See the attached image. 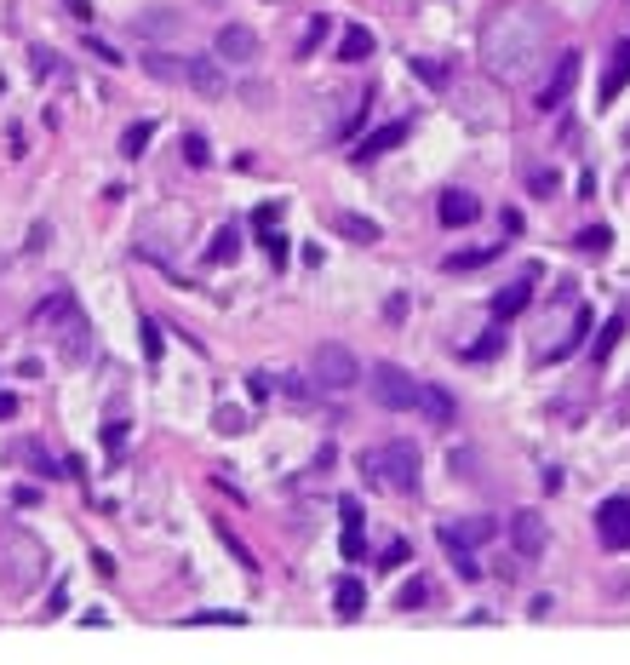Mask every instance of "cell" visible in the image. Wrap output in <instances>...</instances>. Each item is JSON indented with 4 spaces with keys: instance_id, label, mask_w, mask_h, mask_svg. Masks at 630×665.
<instances>
[{
    "instance_id": "cell-1",
    "label": "cell",
    "mask_w": 630,
    "mask_h": 665,
    "mask_svg": "<svg viewBox=\"0 0 630 665\" xmlns=\"http://www.w3.org/2000/svg\"><path fill=\"white\" fill-rule=\"evenodd\" d=\"M544 41H550V18L533 0H511L481 29V69L493 81H533V69L544 58Z\"/></svg>"
},
{
    "instance_id": "cell-2",
    "label": "cell",
    "mask_w": 630,
    "mask_h": 665,
    "mask_svg": "<svg viewBox=\"0 0 630 665\" xmlns=\"http://www.w3.org/2000/svg\"><path fill=\"white\" fill-rule=\"evenodd\" d=\"M361 482H373L379 493H419L424 482V459L413 442H384L361 453Z\"/></svg>"
},
{
    "instance_id": "cell-3",
    "label": "cell",
    "mask_w": 630,
    "mask_h": 665,
    "mask_svg": "<svg viewBox=\"0 0 630 665\" xmlns=\"http://www.w3.org/2000/svg\"><path fill=\"white\" fill-rule=\"evenodd\" d=\"M35 328L52 338L69 361H87V316L75 310V293L58 287L52 298H41V305H35Z\"/></svg>"
},
{
    "instance_id": "cell-4",
    "label": "cell",
    "mask_w": 630,
    "mask_h": 665,
    "mask_svg": "<svg viewBox=\"0 0 630 665\" xmlns=\"http://www.w3.org/2000/svg\"><path fill=\"white\" fill-rule=\"evenodd\" d=\"M41 568H46L41 539H29L23 528H0V579H6L12 591H29L35 579H41Z\"/></svg>"
},
{
    "instance_id": "cell-5",
    "label": "cell",
    "mask_w": 630,
    "mask_h": 665,
    "mask_svg": "<svg viewBox=\"0 0 630 665\" xmlns=\"http://www.w3.org/2000/svg\"><path fill=\"white\" fill-rule=\"evenodd\" d=\"M493 534H499V522H493V516H470V522H442V528H435V539L447 545V556H453V568H458L465 579L481 574V568H476V545H488Z\"/></svg>"
},
{
    "instance_id": "cell-6",
    "label": "cell",
    "mask_w": 630,
    "mask_h": 665,
    "mask_svg": "<svg viewBox=\"0 0 630 665\" xmlns=\"http://www.w3.org/2000/svg\"><path fill=\"white\" fill-rule=\"evenodd\" d=\"M367 384H373V402H379V407H390V414H419V390H424V384L407 367L379 361V367L367 373Z\"/></svg>"
},
{
    "instance_id": "cell-7",
    "label": "cell",
    "mask_w": 630,
    "mask_h": 665,
    "mask_svg": "<svg viewBox=\"0 0 630 665\" xmlns=\"http://www.w3.org/2000/svg\"><path fill=\"white\" fill-rule=\"evenodd\" d=\"M310 379L321 384V390H350V384L361 379V361L350 356L344 344H321V350L310 356Z\"/></svg>"
},
{
    "instance_id": "cell-8",
    "label": "cell",
    "mask_w": 630,
    "mask_h": 665,
    "mask_svg": "<svg viewBox=\"0 0 630 665\" xmlns=\"http://www.w3.org/2000/svg\"><path fill=\"white\" fill-rule=\"evenodd\" d=\"M585 338H590V305H573V321L556 328V333H539V338H533V350H539V361H567Z\"/></svg>"
},
{
    "instance_id": "cell-9",
    "label": "cell",
    "mask_w": 630,
    "mask_h": 665,
    "mask_svg": "<svg viewBox=\"0 0 630 665\" xmlns=\"http://www.w3.org/2000/svg\"><path fill=\"white\" fill-rule=\"evenodd\" d=\"M596 539L608 551H630V493H608L596 505Z\"/></svg>"
},
{
    "instance_id": "cell-10",
    "label": "cell",
    "mask_w": 630,
    "mask_h": 665,
    "mask_svg": "<svg viewBox=\"0 0 630 665\" xmlns=\"http://www.w3.org/2000/svg\"><path fill=\"white\" fill-rule=\"evenodd\" d=\"M573 87H579V52H562V58H556V69H550V81L539 87V110H562Z\"/></svg>"
},
{
    "instance_id": "cell-11",
    "label": "cell",
    "mask_w": 630,
    "mask_h": 665,
    "mask_svg": "<svg viewBox=\"0 0 630 665\" xmlns=\"http://www.w3.org/2000/svg\"><path fill=\"white\" fill-rule=\"evenodd\" d=\"M435 213H442V224L447 229H470L481 219V201H476V189H442V201H435Z\"/></svg>"
},
{
    "instance_id": "cell-12",
    "label": "cell",
    "mask_w": 630,
    "mask_h": 665,
    "mask_svg": "<svg viewBox=\"0 0 630 665\" xmlns=\"http://www.w3.org/2000/svg\"><path fill=\"white\" fill-rule=\"evenodd\" d=\"M407 132H413V120H384V127H373L367 132V138H361L356 143V161H379V155H390L396 150V143H407Z\"/></svg>"
},
{
    "instance_id": "cell-13",
    "label": "cell",
    "mask_w": 630,
    "mask_h": 665,
    "mask_svg": "<svg viewBox=\"0 0 630 665\" xmlns=\"http://www.w3.org/2000/svg\"><path fill=\"white\" fill-rule=\"evenodd\" d=\"M218 58H224V64H252V58H258V35H252L247 23H224V29H218Z\"/></svg>"
},
{
    "instance_id": "cell-14",
    "label": "cell",
    "mask_w": 630,
    "mask_h": 665,
    "mask_svg": "<svg viewBox=\"0 0 630 665\" xmlns=\"http://www.w3.org/2000/svg\"><path fill=\"white\" fill-rule=\"evenodd\" d=\"M527 305H533V270H522L516 282H504L499 293H493V321H511V316H522Z\"/></svg>"
},
{
    "instance_id": "cell-15",
    "label": "cell",
    "mask_w": 630,
    "mask_h": 665,
    "mask_svg": "<svg viewBox=\"0 0 630 665\" xmlns=\"http://www.w3.org/2000/svg\"><path fill=\"white\" fill-rule=\"evenodd\" d=\"M338 516H344L338 551H344L350 562H361V556H367V522H361V505H356V499H338Z\"/></svg>"
},
{
    "instance_id": "cell-16",
    "label": "cell",
    "mask_w": 630,
    "mask_h": 665,
    "mask_svg": "<svg viewBox=\"0 0 630 665\" xmlns=\"http://www.w3.org/2000/svg\"><path fill=\"white\" fill-rule=\"evenodd\" d=\"M511 539H516V551H522V556H539L544 539H550V528H544L539 511H516L511 516Z\"/></svg>"
},
{
    "instance_id": "cell-17",
    "label": "cell",
    "mask_w": 630,
    "mask_h": 665,
    "mask_svg": "<svg viewBox=\"0 0 630 665\" xmlns=\"http://www.w3.org/2000/svg\"><path fill=\"white\" fill-rule=\"evenodd\" d=\"M625 328H630V305H625V310H613V316H608V321H602V328H596V338H590V361H596V367H602V361L613 356V350H619Z\"/></svg>"
},
{
    "instance_id": "cell-18",
    "label": "cell",
    "mask_w": 630,
    "mask_h": 665,
    "mask_svg": "<svg viewBox=\"0 0 630 665\" xmlns=\"http://www.w3.org/2000/svg\"><path fill=\"white\" fill-rule=\"evenodd\" d=\"M625 87H630V41H619V46H613V58H608V75H602V104H613Z\"/></svg>"
},
{
    "instance_id": "cell-19",
    "label": "cell",
    "mask_w": 630,
    "mask_h": 665,
    "mask_svg": "<svg viewBox=\"0 0 630 665\" xmlns=\"http://www.w3.org/2000/svg\"><path fill=\"white\" fill-rule=\"evenodd\" d=\"M189 64H196V58H166V52H143V75H155V81H184L189 87Z\"/></svg>"
},
{
    "instance_id": "cell-20",
    "label": "cell",
    "mask_w": 630,
    "mask_h": 665,
    "mask_svg": "<svg viewBox=\"0 0 630 665\" xmlns=\"http://www.w3.org/2000/svg\"><path fill=\"white\" fill-rule=\"evenodd\" d=\"M361 608H367V585H361V579H338L333 585V614L338 620H356Z\"/></svg>"
},
{
    "instance_id": "cell-21",
    "label": "cell",
    "mask_w": 630,
    "mask_h": 665,
    "mask_svg": "<svg viewBox=\"0 0 630 665\" xmlns=\"http://www.w3.org/2000/svg\"><path fill=\"white\" fill-rule=\"evenodd\" d=\"M419 414L430 419V425H453V414H458V407H453V396H447V390L424 384V390H419Z\"/></svg>"
},
{
    "instance_id": "cell-22",
    "label": "cell",
    "mask_w": 630,
    "mask_h": 665,
    "mask_svg": "<svg viewBox=\"0 0 630 665\" xmlns=\"http://www.w3.org/2000/svg\"><path fill=\"white\" fill-rule=\"evenodd\" d=\"M361 58H373V29L367 23H350L344 41H338V64H361Z\"/></svg>"
},
{
    "instance_id": "cell-23",
    "label": "cell",
    "mask_w": 630,
    "mask_h": 665,
    "mask_svg": "<svg viewBox=\"0 0 630 665\" xmlns=\"http://www.w3.org/2000/svg\"><path fill=\"white\" fill-rule=\"evenodd\" d=\"M493 259H499V247H470V252H447L442 270L447 275H470V270H481V264H493Z\"/></svg>"
},
{
    "instance_id": "cell-24",
    "label": "cell",
    "mask_w": 630,
    "mask_h": 665,
    "mask_svg": "<svg viewBox=\"0 0 630 665\" xmlns=\"http://www.w3.org/2000/svg\"><path fill=\"white\" fill-rule=\"evenodd\" d=\"M493 356H504V321H493V328L465 350V361H493Z\"/></svg>"
},
{
    "instance_id": "cell-25",
    "label": "cell",
    "mask_w": 630,
    "mask_h": 665,
    "mask_svg": "<svg viewBox=\"0 0 630 665\" xmlns=\"http://www.w3.org/2000/svg\"><path fill=\"white\" fill-rule=\"evenodd\" d=\"M235 252H241V229L224 224V229L212 236V247H207V264H235Z\"/></svg>"
},
{
    "instance_id": "cell-26",
    "label": "cell",
    "mask_w": 630,
    "mask_h": 665,
    "mask_svg": "<svg viewBox=\"0 0 630 665\" xmlns=\"http://www.w3.org/2000/svg\"><path fill=\"white\" fill-rule=\"evenodd\" d=\"M138 344H143V361H150V367H161V361H166V338H161V328H155L150 316L138 321Z\"/></svg>"
},
{
    "instance_id": "cell-27",
    "label": "cell",
    "mask_w": 630,
    "mask_h": 665,
    "mask_svg": "<svg viewBox=\"0 0 630 665\" xmlns=\"http://www.w3.org/2000/svg\"><path fill=\"white\" fill-rule=\"evenodd\" d=\"M150 138H155V127H150V120H138V127H127V132H120V155H127V161H138V155L150 150Z\"/></svg>"
},
{
    "instance_id": "cell-28",
    "label": "cell",
    "mask_w": 630,
    "mask_h": 665,
    "mask_svg": "<svg viewBox=\"0 0 630 665\" xmlns=\"http://www.w3.org/2000/svg\"><path fill=\"white\" fill-rule=\"evenodd\" d=\"M18 459H23V465H35V470H41V476H58V470H64V465H58V459L46 453L41 442H18Z\"/></svg>"
},
{
    "instance_id": "cell-29",
    "label": "cell",
    "mask_w": 630,
    "mask_h": 665,
    "mask_svg": "<svg viewBox=\"0 0 630 665\" xmlns=\"http://www.w3.org/2000/svg\"><path fill=\"white\" fill-rule=\"evenodd\" d=\"M29 64H35V75H64V58L52 46H29Z\"/></svg>"
},
{
    "instance_id": "cell-30",
    "label": "cell",
    "mask_w": 630,
    "mask_h": 665,
    "mask_svg": "<svg viewBox=\"0 0 630 665\" xmlns=\"http://www.w3.org/2000/svg\"><path fill=\"white\" fill-rule=\"evenodd\" d=\"M258 236H264V259H270V264H287V236H281V224L258 229Z\"/></svg>"
},
{
    "instance_id": "cell-31",
    "label": "cell",
    "mask_w": 630,
    "mask_h": 665,
    "mask_svg": "<svg viewBox=\"0 0 630 665\" xmlns=\"http://www.w3.org/2000/svg\"><path fill=\"white\" fill-rule=\"evenodd\" d=\"M196 625H247V614H235V608H201V614H189Z\"/></svg>"
},
{
    "instance_id": "cell-32",
    "label": "cell",
    "mask_w": 630,
    "mask_h": 665,
    "mask_svg": "<svg viewBox=\"0 0 630 665\" xmlns=\"http://www.w3.org/2000/svg\"><path fill=\"white\" fill-rule=\"evenodd\" d=\"M424 602H430V585H424V579H413V585L396 591V608H424Z\"/></svg>"
},
{
    "instance_id": "cell-33",
    "label": "cell",
    "mask_w": 630,
    "mask_h": 665,
    "mask_svg": "<svg viewBox=\"0 0 630 665\" xmlns=\"http://www.w3.org/2000/svg\"><path fill=\"white\" fill-rule=\"evenodd\" d=\"M184 161H189V166H207V161H212V150H207V138H201V132H189V138H184Z\"/></svg>"
},
{
    "instance_id": "cell-34",
    "label": "cell",
    "mask_w": 630,
    "mask_h": 665,
    "mask_svg": "<svg viewBox=\"0 0 630 665\" xmlns=\"http://www.w3.org/2000/svg\"><path fill=\"white\" fill-rule=\"evenodd\" d=\"M338 229L350 241H379V224H367V219H338Z\"/></svg>"
},
{
    "instance_id": "cell-35",
    "label": "cell",
    "mask_w": 630,
    "mask_h": 665,
    "mask_svg": "<svg viewBox=\"0 0 630 665\" xmlns=\"http://www.w3.org/2000/svg\"><path fill=\"white\" fill-rule=\"evenodd\" d=\"M212 425H218V430H229V437H241V430H247V414H235V407H218Z\"/></svg>"
},
{
    "instance_id": "cell-36",
    "label": "cell",
    "mask_w": 630,
    "mask_h": 665,
    "mask_svg": "<svg viewBox=\"0 0 630 665\" xmlns=\"http://www.w3.org/2000/svg\"><path fill=\"white\" fill-rule=\"evenodd\" d=\"M41 499H46V493L35 488V482H18V488H12V505H18V511H35Z\"/></svg>"
},
{
    "instance_id": "cell-37",
    "label": "cell",
    "mask_w": 630,
    "mask_h": 665,
    "mask_svg": "<svg viewBox=\"0 0 630 665\" xmlns=\"http://www.w3.org/2000/svg\"><path fill=\"white\" fill-rule=\"evenodd\" d=\"M556 184H562V178H556L550 166H539V173L527 178V189H533V196H539V201H544V196H556Z\"/></svg>"
},
{
    "instance_id": "cell-38",
    "label": "cell",
    "mask_w": 630,
    "mask_h": 665,
    "mask_svg": "<svg viewBox=\"0 0 630 665\" xmlns=\"http://www.w3.org/2000/svg\"><path fill=\"white\" fill-rule=\"evenodd\" d=\"M218 539H224V545H229V551H235V562H241V568H258V556H252L247 545H241V539H235V534H229V528H224V522H218Z\"/></svg>"
},
{
    "instance_id": "cell-39",
    "label": "cell",
    "mask_w": 630,
    "mask_h": 665,
    "mask_svg": "<svg viewBox=\"0 0 630 665\" xmlns=\"http://www.w3.org/2000/svg\"><path fill=\"white\" fill-rule=\"evenodd\" d=\"M413 69L424 81H430V87H447V64H430V58H413Z\"/></svg>"
},
{
    "instance_id": "cell-40",
    "label": "cell",
    "mask_w": 630,
    "mask_h": 665,
    "mask_svg": "<svg viewBox=\"0 0 630 665\" xmlns=\"http://www.w3.org/2000/svg\"><path fill=\"white\" fill-rule=\"evenodd\" d=\"M247 390H252V402H270V390H275L270 373H247Z\"/></svg>"
},
{
    "instance_id": "cell-41",
    "label": "cell",
    "mask_w": 630,
    "mask_h": 665,
    "mask_svg": "<svg viewBox=\"0 0 630 665\" xmlns=\"http://www.w3.org/2000/svg\"><path fill=\"white\" fill-rule=\"evenodd\" d=\"M252 219H258V229H270V224H281V201H264L258 213H252Z\"/></svg>"
},
{
    "instance_id": "cell-42",
    "label": "cell",
    "mask_w": 630,
    "mask_h": 665,
    "mask_svg": "<svg viewBox=\"0 0 630 665\" xmlns=\"http://www.w3.org/2000/svg\"><path fill=\"white\" fill-rule=\"evenodd\" d=\"M327 29H333V18H321V12H315V18H310V41H304V52H310V46H315V41H321V35H327Z\"/></svg>"
},
{
    "instance_id": "cell-43",
    "label": "cell",
    "mask_w": 630,
    "mask_h": 665,
    "mask_svg": "<svg viewBox=\"0 0 630 665\" xmlns=\"http://www.w3.org/2000/svg\"><path fill=\"white\" fill-rule=\"evenodd\" d=\"M87 46H92V52H98V58H104V64H120V52H115V46H104V41H98V35H87Z\"/></svg>"
},
{
    "instance_id": "cell-44",
    "label": "cell",
    "mask_w": 630,
    "mask_h": 665,
    "mask_svg": "<svg viewBox=\"0 0 630 665\" xmlns=\"http://www.w3.org/2000/svg\"><path fill=\"white\" fill-rule=\"evenodd\" d=\"M402 556H407V539H396V545L379 556V568H396V562H402Z\"/></svg>"
},
{
    "instance_id": "cell-45",
    "label": "cell",
    "mask_w": 630,
    "mask_h": 665,
    "mask_svg": "<svg viewBox=\"0 0 630 665\" xmlns=\"http://www.w3.org/2000/svg\"><path fill=\"white\" fill-rule=\"evenodd\" d=\"M104 442H109V447H115V453H120V442H127V425H104Z\"/></svg>"
},
{
    "instance_id": "cell-46",
    "label": "cell",
    "mask_w": 630,
    "mask_h": 665,
    "mask_svg": "<svg viewBox=\"0 0 630 665\" xmlns=\"http://www.w3.org/2000/svg\"><path fill=\"white\" fill-rule=\"evenodd\" d=\"M64 6H69V12H75V18H81V23H92V0H64Z\"/></svg>"
},
{
    "instance_id": "cell-47",
    "label": "cell",
    "mask_w": 630,
    "mask_h": 665,
    "mask_svg": "<svg viewBox=\"0 0 630 665\" xmlns=\"http://www.w3.org/2000/svg\"><path fill=\"white\" fill-rule=\"evenodd\" d=\"M12 414H18V396H12V390H0V419H12Z\"/></svg>"
},
{
    "instance_id": "cell-48",
    "label": "cell",
    "mask_w": 630,
    "mask_h": 665,
    "mask_svg": "<svg viewBox=\"0 0 630 665\" xmlns=\"http://www.w3.org/2000/svg\"><path fill=\"white\" fill-rule=\"evenodd\" d=\"M0 98H6V75H0Z\"/></svg>"
}]
</instances>
